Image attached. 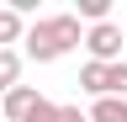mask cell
<instances>
[{
    "instance_id": "cell-1",
    "label": "cell",
    "mask_w": 127,
    "mask_h": 122,
    "mask_svg": "<svg viewBox=\"0 0 127 122\" xmlns=\"http://www.w3.org/2000/svg\"><path fill=\"white\" fill-rule=\"evenodd\" d=\"M85 37L79 32V16L74 11H58V16H37L21 32V42H27V58H37V64H53V58H64L74 48V42Z\"/></svg>"
},
{
    "instance_id": "cell-2",
    "label": "cell",
    "mask_w": 127,
    "mask_h": 122,
    "mask_svg": "<svg viewBox=\"0 0 127 122\" xmlns=\"http://www.w3.org/2000/svg\"><path fill=\"white\" fill-rule=\"evenodd\" d=\"M79 42L90 48V64H117V53H122V27H117V21H95Z\"/></svg>"
},
{
    "instance_id": "cell-3",
    "label": "cell",
    "mask_w": 127,
    "mask_h": 122,
    "mask_svg": "<svg viewBox=\"0 0 127 122\" xmlns=\"http://www.w3.org/2000/svg\"><path fill=\"white\" fill-rule=\"evenodd\" d=\"M32 106H37V90H32V85H11V90H5V101H0V112H5L11 122H21Z\"/></svg>"
},
{
    "instance_id": "cell-4",
    "label": "cell",
    "mask_w": 127,
    "mask_h": 122,
    "mask_svg": "<svg viewBox=\"0 0 127 122\" xmlns=\"http://www.w3.org/2000/svg\"><path fill=\"white\" fill-rule=\"evenodd\" d=\"M85 122H127V101H117V96H101L90 106V117Z\"/></svg>"
},
{
    "instance_id": "cell-5",
    "label": "cell",
    "mask_w": 127,
    "mask_h": 122,
    "mask_svg": "<svg viewBox=\"0 0 127 122\" xmlns=\"http://www.w3.org/2000/svg\"><path fill=\"white\" fill-rule=\"evenodd\" d=\"M21 85V53L16 48H0V90Z\"/></svg>"
},
{
    "instance_id": "cell-6",
    "label": "cell",
    "mask_w": 127,
    "mask_h": 122,
    "mask_svg": "<svg viewBox=\"0 0 127 122\" xmlns=\"http://www.w3.org/2000/svg\"><path fill=\"white\" fill-rule=\"evenodd\" d=\"M21 32H27V27H21V16H16L11 5H0V48H11V42H21Z\"/></svg>"
},
{
    "instance_id": "cell-7",
    "label": "cell",
    "mask_w": 127,
    "mask_h": 122,
    "mask_svg": "<svg viewBox=\"0 0 127 122\" xmlns=\"http://www.w3.org/2000/svg\"><path fill=\"white\" fill-rule=\"evenodd\" d=\"M79 90H90V96L101 101L106 96V64H85V69H79Z\"/></svg>"
},
{
    "instance_id": "cell-8",
    "label": "cell",
    "mask_w": 127,
    "mask_h": 122,
    "mask_svg": "<svg viewBox=\"0 0 127 122\" xmlns=\"http://www.w3.org/2000/svg\"><path fill=\"white\" fill-rule=\"evenodd\" d=\"M21 122H58V106L48 101V96H37V106H32V112H27Z\"/></svg>"
},
{
    "instance_id": "cell-9",
    "label": "cell",
    "mask_w": 127,
    "mask_h": 122,
    "mask_svg": "<svg viewBox=\"0 0 127 122\" xmlns=\"http://www.w3.org/2000/svg\"><path fill=\"white\" fill-rule=\"evenodd\" d=\"M106 11H111L106 0H79V16H90V21H106Z\"/></svg>"
},
{
    "instance_id": "cell-10",
    "label": "cell",
    "mask_w": 127,
    "mask_h": 122,
    "mask_svg": "<svg viewBox=\"0 0 127 122\" xmlns=\"http://www.w3.org/2000/svg\"><path fill=\"white\" fill-rule=\"evenodd\" d=\"M58 122H85V112L79 106H58Z\"/></svg>"
}]
</instances>
